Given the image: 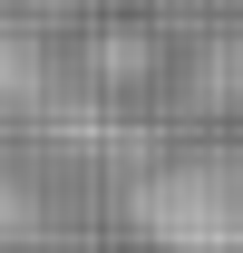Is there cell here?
I'll return each instance as SVG.
<instances>
[{"label": "cell", "instance_id": "cell-1", "mask_svg": "<svg viewBox=\"0 0 243 253\" xmlns=\"http://www.w3.org/2000/svg\"><path fill=\"white\" fill-rule=\"evenodd\" d=\"M146 224L175 253H243V156H185L146 195Z\"/></svg>", "mask_w": 243, "mask_h": 253}]
</instances>
